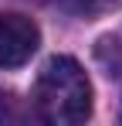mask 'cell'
Wrapping results in <instances>:
<instances>
[{
  "label": "cell",
  "mask_w": 122,
  "mask_h": 126,
  "mask_svg": "<svg viewBox=\"0 0 122 126\" xmlns=\"http://www.w3.org/2000/svg\"><path fill=\"white\" fill-rule=\"evenodd\" d=\"M34 109L54 126H78L92 116V82L75 58H48L34 82Z\"/></svg>",
  "instance_id": "6da1fadb"
},
{
  "label": "cell",
  "mask_w": 122,
  "mask_h": 126,
  "mask_svg": "<svg viewBox=\"0 0 122 126\" xmlns=\"http://www.w3.org/2000/svg\"><path fill=\"white\" fill-rule=\"evenodd\" d=\"M41 44L37 24L24 14H0V68H20Z\"/></svg>",
  "instance_id": "7a4b0ae2"
},
{
  "label": "cell",
  "mask_w": 122,
  "mask_h": 126,
  "mask_svg": "<svg viewBox=\"0 0 122 126\" xmlns=\"http://www.w3.org/2000/svg\"><path fill=\"white\" fill-rule=\"evenodd\" d=\"M122 0H88V7L92 10H109V7H119Z\"/></svg>",
  "instance_id": "3957f363"
},
{
  "label": "cell",
  "mask_w": 122,
  "mask_h": 126,
  "mask_svg": "<svg viewBox=\"0 0 122 126\" xmlns=\"http://www.w3.org/2000/svg\"><path fill=\"white\" fill-rule=\"evenodd\" d=\"M61 7H68V10H85L88 7V0H58Z\"/></svg>",
  "instance_id": "277c9868"
}]
</instances>
